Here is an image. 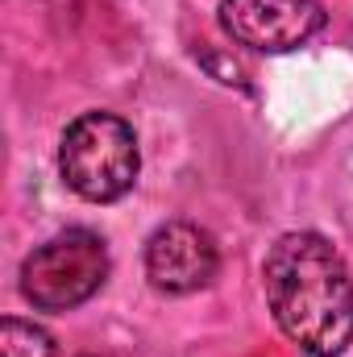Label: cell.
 Wrapping results in <instances>:
<instances>
[{"label":"cell","instance_id":"1","mask_svg":"<svg viewBox=\"0 0 353 357\" xmlns=\"http://www.w3.org/2000/svg\"><path fill=\"white\" fill-rule=\"evenodd\" d=\"M278 328L312 357H341L353 341V278L320 233H283L262 262Z\"/></svg>","mask_w":353,"mask_h":357},{"label":"cell","instance_id":"2","mask_svg":"<svg viewBox=\"0 0 353 357\" xmlns=\"http://www.w3.org/2000/svg\"><path fill=\"white\" fill-rule=\"evenodd\" d=\"M59 171L75 195L91 204H112L137 183V137L112 112H84L67 125L59 142Z\"/></svg>","mask_w":353,"mask_h":357},{"label":"cell","instance_id":"3","mask_svg":"<svg viewBox=\"0 0 353 357\" xmlns=\"http://www.w3.org/2000/svg\"><path fill=\"white\" fill-rule=\"evenodd\" d=\"M108 278V245L91 229H67L21 262V291L38 312H71Z\"/></svg>","mask_w":353,"mask_h":357},{"label":"cell","instance_id":"4","mask_svg":"<svg viewBox=\"0 0 353 357\" xmlns=\"http://www.w3.org/2000/svg\"><path fill=\"white\" fill-rule=\"evenodd\" d=\"M320 0H220V29L250 50L283 54L320 33Z\"/></svg>","mask_w":353,"mask_h":357},{"label":"cell","instance_id":"5","mask_svg":"<svg viewBox=\"0 0 353 357\" xmlns=\"http://www.w3.org/2000/svg\"><path fill=\"white\" fill-rule=\"evenodd\" d=\"M220 254L208 229L191 220H171L146 241V278L163 295H191L216 278Z\"/></svg>","mask_w":353,"mask_h":357},{"label":"cell","instance_id":"6","mask_svg":"<svg viewBox=\"0 0 353 357\" xmlns=\"http://www.w3.org/2000/svg\"><path fill=\"white\" fill-rule=\"evenodd\" d=\"M0 357H59V345L46 328L8 316L0 324Z\"/></svg>","mask_w":353,"mask_h":357},{"label":"cell","instance_id":"7","mask_svg":"<svg viewBox=\"0 0 353 357\" xmlns=\"http://www.w3.org/2000/svg\"><path fill=\"white\" fill-rule=\"evenodd\" d=\"M204 67H212V71L220 75V84H241V67H237V63H225V59H216V54H204Z\"/></svg>","mask_w":353,"mask_h":357}]
</instances>
